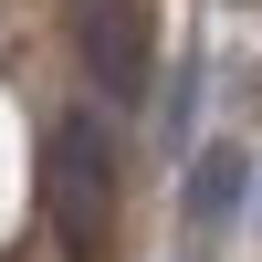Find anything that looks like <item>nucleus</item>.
Segmentation results:
<instances>
[{
	"mask_svg": "<svg viewBox=\"0 0 262 262\" xmlns=\"http://www.w3.org/2000/svg\"><path fill=\"white\" fill-rule=\"evenodd\" d=\"M42 210H53L74 262L105 252V231H116V137H105V116H63L42 137Z\"/></svg>",
	"mask_w": 262,
	"mask_h": 262,
	"instance_id": "1",
	"label": "nucleus"
},
{
	"mask_svg": "<svg viewBox=\"0 0 262 262\" xmlns=\"http://www.w3.org/2000/svg\"><path fill=\"white\" fill-rule=\"evenodd\" d=\"M74 53H84V74L105 84V105H137L147 74H158V53H147V11H137V0H74Z\"/></svg>",
	"mask_w": 262,
	"mask_h": 262,
	"instance_id": "2",
	"label": "nucleus"
},
{
	"mask_svg": "<svg viewBox=\"0 0 262 262\" xmlns=\"http://www.w3.org/2000/svg\"><path fill=\"white\" fill-rule=\"evenodd\" d=\"M231 189H242V158H231V147H210V158H200V189H189V210H200V221H221Z\"/></svg>",
	"mask_w": 262,
	"mask_h": 262,
	"instance_id": "3",
	"label": "nucleus"
}]
</instances>
